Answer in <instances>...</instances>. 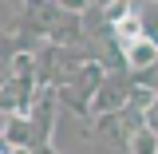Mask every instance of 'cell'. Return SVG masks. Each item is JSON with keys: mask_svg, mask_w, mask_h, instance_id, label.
I'll return each instance as SVG.
<instances>
[{"mask_svg": "<svg viewBox=\"0 0 158 154\" xmlns=\"http://www.w3.org/2000/svg\"><path fill=\"white\" fill-rule=\"evenodd\" d=\"M16 32L40 40V44H63V48H79L87 40L83 36V16L59 8L56 0H24Z\"/></svg>", "mask_w": 158, "mask_h": 154, "instance_id": "1", "label": "cell"}, {"mask_svg": "<svg viewBox=\"0 0 158 154\" xmlns=\"http://www.w3.org/2000/svg\"><path fill=\"white\" fill-rule=\"evenodd\" d=\"M87 59H95V56H91V48H83V44H79V48L44 44L36 52V83H40V91H44V87H48V91H59Z\"/></svg>", "mask_w": 158, "mask_h": 154, "instance_id": "2", "label": "cell"}, {"mask_svg": "<svg viewBox=\"0 0 158 154\" xmlns=\"http://www.w3.org/2000/svg\"><path fill=\"white\" fill-rule=\"evenodd\" d=\"M95 127L103 135H111L115 142H131L146 127V119H142L138 107H123V111H111V115H95Z\"/></svg>", "mask_w": 158, "mask_h": 154, "instance_id": "5", "label": "cell"}, {"mask_svg": "<svg viewBox=\"0 0 158 154\" xmlns=\"http://www.w3.org/2000/svg\"><path fill=\"white\" fill-rule=\"evenodd\" d=\"M24 52L20 48V40L16 36H0V87L12 79V67H16V56Z\"/></svg>", "mask_w": 158, "mask_h": 154, "instance_id": "7", "label": "cell"}, {"mask_svg": "<svg viewBox=\"0 0 158 154\" xmlns=\"http://www.w3.org/2000/svg\"><path fill=\"white\" fill-rule=\"evenodd\" d=\"M103 75H107V71L99 67L95 59H87L75 75H71V79H67V83L56 91V95H59V107H71L75 115L91 119V107H95V95H99V83H103Z\"/></svg>", "mask_w": 158, "mask_h": 154, "instance_id": "3", "label": "cell"}, {"mask_svg": "<svg viewBox=\"0 0 158 154\" xmlns=\"http://www.w3.org/2000/svg\"><path fill=\"white\" fill-rule=\"evenodd\" d=\"M123 59H127V67L131 71H146L150 63L158 59V44L150 36H131V40H123Z\"/></svg>", "mask_w": 158, "mask_h": 154, "instance_id": "6", "label": "cell"}, {"mask_svg": "<svg viewBox=\"0 0 158 154\" xmlns=\"http://www.w3.org/2000/svg\"><path fill=\"white\" fill-rule=\"evenodd\" d=\"M135 16L142 24V36L158 44V0H135Z\"/></svg>", "mask_w": 158, "mask_h": 154, "instance_id": "8", "label": "cell"}, {"mask_svg": "<svg viewBox=\"0 0 158 154\" xmlns=\"http://www.w3.org/2000/svg\"><path fill=\"white\" fill-rule=\"evenodd\" d=\"M127 146H131V154H158V131L142 127V131H138V135L131 138Z\"/></svg>", "mask_w": 158, "mask_h": 154, "instance_id": "9", "label": "cell"}, {"mask_svg": "<svg viewBox=\"0 0 158 154\" xmlns=\"http://www.w3.org/2000/svg\"><path fill=\"white\" fill-rule=\"evenodd\" d=\"M59 8H67V12H75V16H83L87 8H91V0H56Z\"/></svg>", "mask_w": 158, "mask_h": 154, "instance_id": "11", "label": "cell"}, {"mask_svg": "<svg viewBox=\"0 0 158 154\" xmlns=\"http://www.w3.org/2000/svg\"><path fill=\"white\" fill-rule=\"evenodd\" d=\"M135 83H138V87H150V91H158V59L146 67V71H135Z\"/></svg>", "mask_w": 158, "mask_h": 154, "instance_id": "10", "label": "cell"}, {"mask_svg": "<svg viewBox=\"0 0 158 154\" xmlns=\"http://www.w3.org/2000/svg\"><path fill=\"white\" fill-rule=\"evenodd\" d=\"M0 154H12V150H8V146H0Z\"/></svg>", "mask_w": 158, "mask_h": 154, "instance_id": "13", "label": "cell"}, {"mask_svg": "<svg viewBox=\"0 0 158 154\" xmlns=\"http://www.w3.org/2000/svg\"><path fill=\"white\" fill-rule=\"evenodd\" d=\"M146 127H150V131H158V95H154V103H150V107H146Z\"/></svg>", "mask_w": 158, "mask_h": 154, "instance_id": "12", "label": "cell"}, {"mask_svg": "<svg viewBox=\"0 0 158 154\" xmlns=\"http://www.w3.org/2000/svg\"><path fill=\"white\" fill-rule=\"evenodd\" d=\"M131 95H135V71H127V67H123V71H107L103 83H99V95H95V107H91V119L131 107Z\"/></svg>", "mask_w": 158, "mask_h": 154, "instance_id": "4", "label": "cell"}]
</instances>
